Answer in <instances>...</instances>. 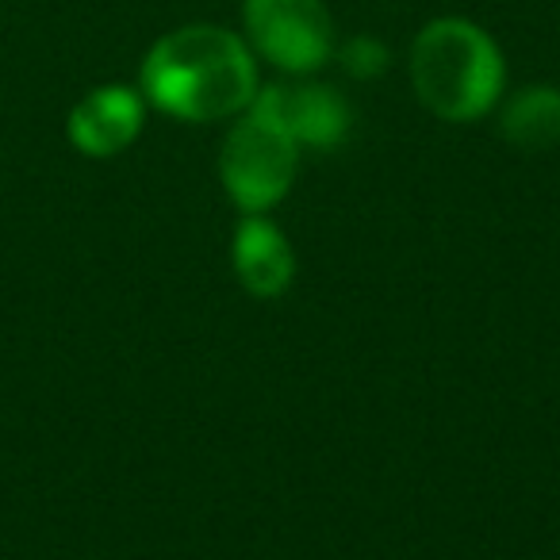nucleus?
<instances>
[{
    "mask_svg": "<svg viewBox=\"0 0 560 560\" xmlns=\"http://www.w3.org/2000/svg\"><path fill=\"white\" fill-rule=\"evenodd\" d=\"M242 39L289 78H312L335 58V20L323 0H242Z\"/></svg>",
    "mask_w": 560,
    "mask_h": 560,
    "instance_id": "4",
    "label": "nucleus"
},
{
    "mask_svg": "<svg viewBox=\"0 0 560 560\" xmlns=\"http://www.w3.org/2000/svg\"><path fill=\"white\" fill-rule=\"evenodd\" d=\"M499 135L529 154L560 147V89L529 85L514 93L499 112Z\"/></svg>",
    "mask_w": 560,
    "mask_h": 560,
    "instance_id": "8",
    "label": "nucleus"
},
{
    "mask_svg": "<svg viewBox=\"0 0 560 560\" xmlns=\"http://www.w3.org/2000/svg\"><path fill=\"white\" fill-rule=\"evenodd\" d=\"M506 85L499 43L465 16L430 20L411 43V89L430 116L472 124L495 112Z\"/></svg>",
    "mask_w": 560,
    "mask_h": 560,
    "instance_id": "2",
    "label": "nucleus"
},
{
    "mask_svg": "<svg viewBox=\"0 0 560 560\" xmlns=\"http://www.w3.org/2000/svg\"><path fill=\"white\" fill-rule=\"evenodd\" d=\"M257 58L246 39L219 24H185L147 50L139 93L147 108L180 124L234 119L257 96Z\"/></svg>",
    "mask_w": 560,
    "mask_h": 560,
    "instance_id": "1",
    "label": "nucleus"
},
{
    "mask_svg": "<svg viewBox=\"0 0 560 560\" xmlns=\"http://www.w3.org/2000/svg\"><path fill=\"white\" fill-rule=\"evenodd\" d=\"M338 58H342V70L358 81H373L388 70V47L376 43L373 35H353V39L338 50Z\"/></svg>",
    "mask_w": 560,
    "mask_h": 560,
    "instance_id": "9",
    "label": "nucleus"
},
{
    "mask_svg": "<svg viewBox=\"0 0 560 560\" xmlns=\"http://www.w3.org/2000/svg\"><path fill=\"white\" fill-rule=\"evenodd\" d=\"M249 108L261 112L269 124H277L300 150H335L342 147L353 127V112L346 96L335 85L307 78L261 85Z\"/></svg>",
    "mask_w": 560,
    "mask_h": 560,
    "instance_id": "5",
    "label": "nucleus"
},
{
    "mask_svg": "<svg viewBox=\"0 0 560 560\" xmlns=\"http://www.w3.org/2000/svg\"><path fill=\"white\" fill-rule=\"evenodd\" d=\"M147 101L139 85H101L73 104L66 119L73 150L85 158H116L142 135Z\"/></svg>",
    "mask_w": 560,
    "mask_h": 560,
    "instance_id": "6",
    "label": "nucleus"
},
{
    "mask_svg": "<svg viewBox=\"0 0 560 560\" xmlns=\"http://www.w3.org/2000/svg\"><path fill=\"white\" fill-rule=\"evenodd\" d=\"M231 261L238 284L257 300H277L296 280V249L269 215H246L234 226Z\"/></svg>",
    "mask_w": 560,
    "mask_h": 560,
    "instance_id": "7",
    "label": "nucleus"
},
{
    "mask_svg": "<svg viewBox=\"0 0 560 560\" xmlns=\"http://www.w3.org/2000/svg\"><path fill=\"white\" fill-rule=\"evenodd\" d=\"M300 147L261 112L234 116L219 150V180L242 215H265L296 185Z\"/></svg>",
    "mask_w": 560,
    "mask_h": 560,
    "instance_id": "3",
    "label": "nucleus"
}]
</instances>
